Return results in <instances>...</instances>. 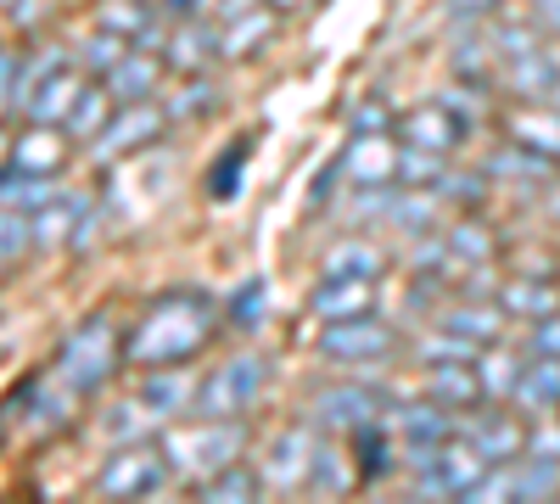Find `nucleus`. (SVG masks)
Returning <instances> with one entry per match:
<instances>
[{"label":"nucleus","instance_id":"f257e3e1","mask_svg":"<svg viewBox=\"0 0 560 504\" xmlns=\"http://www.w3.org/2000/svg\"><path fill=\"white\" fill-rule=\"evenodd\" d=\"M208 331H213V303L202 292H185V297L174 292L129 331L124 359L129 364H179L208 342Z\"/></svg>","mask_w":560,"mask_h":504},{"label":"nucleus","instance_id":"f03ea898","mask_svg":"<svg viewBox=\"0 0 560 504\" xmlns=\"http://www.w3.org/2000/svg\"><path fill=\"white\" fill-rule=\"evenodd\" d=\"M242 448H247L242 415H230V421H202L197 432H174V437L163 443L168 466H174V471H197V477H213V471H224V466H236Z\"/></svg>","mask_w":560,"mask_h":504},{"label":"nucleus","instance_id":"7ed1b4c3","mask_svg":"<svg viewBox=\"0 0 560 504\" xmlns=\"http://www.w3.org/2000/svg\"><path fill=\"white\" fill-rule=\"evenodd\" d=\"M113 348H118L113 319L96 314L90 326H79V331L62 342V353H57V382L73 387V392H102V382L113 376V359H118Z\"/></svg>","mask_w":560,"mask_h":504},{"label":"nucleus","instance_id":"20e7f679","mask_svg":"<svg viewBox=\"0 0 560 504\" xmlns=\"http://www.w3.org/2000/svg\"><path fill=\"white\" fill-rule=\"evenodd\" d=\"M258 387H264V359H230L224 371H213L197 387L191 409L202 421H230V415H242V409H253Z\"/></svg>","mask_w":560,"mask_h":504},{"label":"nucleus","instance_id":"39448f33","mask_svg":"<svg viewBox=\"0 0 560 504\" xmlns=\"http://www.w3.org/2000/svg\"><path fill=\"white\" fill-rule=\"evenodd\" d=\"M482 471H488V460L471 448V443H443L438 454H432V466L427 471H415V493L420 499H465L477 482H482Z\"/></svg>","mask_w":560,"mask_h":504},{"label":"nucleus","instance_id":"423d86ee","mask_svg":"<svg viewBox=\"0 0 560 504\" xmlns=\"http://www.w3.org/2000/svg\"><path fill=\"white\" fill-rule=\"evenodd\" d=\"M163 482H168V460L158 448H140V443H124L107 460V471H102V493L107 499H147Z\"/></svg>","mask_w":560,"mask_h":504},{"label":"nucleus","instance_id":"0eeeda50","mask_svg":"<svg viewBox=\"0 0 560 504\" xmlns=\"http://www.w3.org/2000/svg\"><path fill=\"white\" fill-rule=\"evenodd\" d=\"M319 353L348 359V364H370V359H387V353H393V331L376 326V319H364V314L331 319V326H325V337H319Z\"/></svg>","mask_w":560,"mask_h":504},{"label":"nucleus","instance_id":"6e6552de","mask_svg":"<svg viewBox=\"0 0 560 504\" xmlns=\"http://www.w3.org/2000/svg\"><path fill=\"white\" fill-rule=\"evenodd\" d=\"M504 90L522 96L527 107H544V102H560V57L555 51H527L516 62H504Z\"/></svg>","mask_w":560,"mask_h":504},{"label":"nucleus","instance_id":"1a4fd4ad","mask_svg":"<svg viewBox=\"0 0 560 504\" xmlns=\"http://www.w3.org/2000/svg\"><path fill=\"white\" fill-rule=\"evenodd\" d=\"M314 432L308 426H287L275 443H269V460H264V482L269 488H303L308 471H314Z\"/></svg>","mask_w":560,"mask_h":504},{"label":"nucleus","instance_id":"9d476101","mask_svg":"<svg viewBox=\"0 0 560 504\" xmlns=\"http://www.w3.org/2000/svg\"><path fill=\"white\" fill-rule=\"evenodd\" d=\"M158 129H163V107H152V102H129V107L96 134V157H118V152L152 146V141H158Z\"/></svg>","mask_w":560,"mask_h":504},{"label":"nucleus","instance_id":"9b49d317","mask_svg":"<svg viewBox=\"0 0 560 504\" xmlns=\"http://www.w3.org/2000/svg\"><path fill=\"white\" fill-rule=\"evenodd\" d=\"M465 443H471L488 466H510V454H522V421L510 409H493V415H465Z\"/></svg>","mask_w":560,"mask_h":504},{"label":"nucleus","instance_id":"f8f14e48","mask_svg":"<svg viewBox=\"0 0 560 504\" xmlns=\"http://www.w3.org/2000/svg\"><path fill=\"white\" fill-rule=\"evenodd\" d=\"M314 421L319 426H337V432H359V426H370V421H376V392H370V387H319L314 392Z\"/></svg>","mask_w":560,"mask_h":504},{"label":"nucleus","instance_id":"ddd939ff","mask_svg":"<svg viewBox=\"0 0 560 504\" xmlns=\"http://www.w3.org/2000/svg\"><path fill=\"white\" fill-rule=\"evenodd\" d=\"M398 134H404V146L454 152V146H459V134H465V118H459L448 102H432V107H415V113H404Z\"/></svg>","mask_w":560,"mask_h":504},{"label":"nucleus","instance_id":"4468645a","mask_svg":"<svg viewBox=\"0 0 560 504\" xmlns=\"http://www.w3.org/2000/svg\"><path fill=\"white\" fill-rule=\"evenodd\" d=\"M342 168L353 174V186H387V179H398V146L387 141V134L364 129L359 141L348 146Z\"/></svg>","mask_w":560,"mask_h":504},{"label":"nucleus","instance_id":"2eb2a0df","mask_svg":"<svg viewBox=\"0 0 560 504\" xmlns=\"http://www.w3.org/2000/svg\"><path fill=\"white\" fill-rule=\"evenodd\" d=\"M158 73H163V68H158L147 51H135V45H129V51L107 68V90H113V102H118V107H129V102H152Z\"/></svg>","mask_w":560,"mask_h":504},{"label":"nucleus","instance_id":"dca6fc26","mask_svg":"<svg viewBox=\"0 0 560 504\" xmlns=\"http://www.w3.org/2000/svg\"><path fill=\"white\" fill-rule=\"evenodd\" d=\"M510 398H516L527 415H549V409H560V359L538 353V364H527Z\"/></svg>","mask_w":560,"mask_h":504},{"label":"nucleus","instance_id":"f3484780","mask_svg":"<svg viewBox=\"0 0 560 504\" xmlns=\"http://www.w3.org/2000/svg\"><path fill=\"white\" fill-rule=\"evenodd\" d=\"M370 303V281L364 274H325V286L314 292V314L319 319H353Z\"/></svg>","mask_w":560,"mask_h":504},{"label":"nucleus","instance_id":"a211bd4d","mask_svg":"<svg viewBox=\"0 0 560 504\" xmlns=\"http://www.w3.org/2000/svg\"><path fill=\"white\" fill-rule=\"evenodd\" d=\"M191 398H197V387H191V376H179V364H163V376L140 387V409L147 415H179V409H191Z\"/></svg>","mask_w":560,"mask_h":504},{"label":"nucleus","instance_id":"6ab92c4d","mask_svg":"<svg viewBox=\"0 0 560 504\" xmlns=\"http://www.w3.org/2000/svg\"><path fill=\"white\" fill-rule=\"evenodd\" d=\"M73 102H79V73L62 62V68H57L51 79H45L23 107H28V118H34V124H45V118H68V113H73Z\"/></svg>","mask_w":560,"mask_h":504},{"label":"nucleus","instance_id":"aec40b11","mask_svg":"<svg viewBox=\"0 0 560 504\" xmlns=\"http://www.w3.org/2000/svg\"><path fill=\"white\" fill-rule=\"evenodd\" d=\"M387 219L398 224V231H409V236H427L432 219H438V191L404 186V197H387Z\"/></svg>","mask_w":560,"mask_h":504},{"label":"nucleus","instance_id":"412c9836","mask_svg":"<svg viewBox=\"0 0 560 504\" xmlns=\"http://www.w3.org/2000/svg\"><path fill=\"white\" fill-rule=\"evenodd\" d=\"M62 157H68V146L57 141L51 129H28L23 141L12 146V163H18L23 174H57V168H62Z\"/></svg>","mask_w":560,"mask_h":504},{"label":"nucleus","instance_id":"4be33fe9","mask_svg":"<svg viewBox=\"0 0 560 504\" xmlns=\"http://www.w3.org/2000/svg\"><path fill=\"white\" fill-rule=\"evenodd\" d=\"M432 398L448 409H471L482 398V376L465 371V364H432Z\"/></svg>","mask_w":560,"mask_h":504},{"label":"nucleus","instance_id":"5701e85b","mask_svg":"<svg viewBox=\"0 0 560 504\" xmlns=\"http://www.w3.org/2000/svg\"><path fill=\"white\" fill-rule=\"evenodd\" d=\"M398 432L404 443H448L454 421L443 403H415V409H398Z\"/></svg>","mask_w":560,"mask_h":504},{"label":"nucleus","instance_id":"b1692460","mask_svg":"<svg viewBox=\"0 0 560 504\" xmlns=\"http://www.w3.org/2000/svg\"><path fill=\"white\" fill-rule=\"evenodd\" d=\"M438 326H448V331H459L465 342H499V331H504V319H499V308H477V303H465V308H443V319Z\"/></svg>","mask_w":560,"mask_h":504},{"label":"nucleus","instance_id":"393cba45","mask_svg":"<svg viewBox=\"0 0 560 504\" xmlns=\"http://www.w3.org/2000/svg\"><path fill=\"white\" fill-rule=\"evenodd\" d=\"M504 308L522 314V319H549V314L560 308V292L544 286L538 274H527V281H510V286H504Z\"/></svg>","mask_w":560,"mask_h":504},{"label":"nucleus","instance_id":"a878e982","mask_svg":"<svg viewBox=\"0 0 560 504\" xmlns=\"http://www.w3.org/2000/svg\"><path fill=\"white\" fill-rule=\"evenodd\" d=\"M516 141L533 146V152H544V157H560V107L544 102L538 113H522L516 118Z\"/></svg>","mask_w":560,"mask_h":504},{"label":"nucleus","instance_id":"bb28decb","mask_svg":"<svg viewBox=\"0 0 560 504\" xmlns=\"http://www.w3.org/2000/svg\"><path fill=\"white\" fill-rule=\"evenodd\" d=\"M258 493H264V471H242V466H224L202 482V499H213V504H247Z\"/></svg>","mask_w":560,"mask_h":504},{"label":"nucleus","instance_id":"cd10ccee","mask_svg":"<svg viewBox=\"0 0 560 504\" xmlns=\"http://www.w3.org/2000/svg\"><path fill=\"white\" fill-rule=\"evenodd\" d=\"M549 168H555V157H544V152H533V146H522V141H510L499 157H488V174H504V179H549Z\"/></svg>","mask_w":560,"mask_h":504},{"label":"nucleus","instance_id":"c85d7f7f","mask_svg":"<svg viewBox=\"0 0 560 504\" xmlns=\"http://www.w3.org/2000/svg\"><path fill=\"white\" fill-rule=\"evenodd\" d=\"M84 202L79 197H51L45 208H34V242H45V247H57V242H68V231H73V213H79Z\"/></svg>","mask_w":560,"mask_h":504},{"label":"nucleus","instance_id":"c756f323","mask_svg":"<svg viewBox=\"0 0 560 504\" xmlns=\"http://www.w3.org/2000/svg\"><path fill=\"white\" fill-rule=\"evenodd\" d=\"M57 197V179L51 174H7V179H0V202H7V208H45V202H51Z\"/></svg>","mask_w":560,"mask_h":504},{"label":"nucleus","instance_id":"7c9ffc66","mask_svg":"<svg viewBox=\"0 0 560 504\" xmlns=\"http://www.w3.org/2000/svg\"><path fill=\"white\" fill-rule=\"evenodd\" d=\"M102 28L124 34L129 45H152V39H158V28H152V12H147V7H129V0H107Z\"/></svg>","mask_w":560,"mask_h":504},{"label":"nucleus","instance_id":"2f4dec72","mask_svg":"<svg viewBox=\"0 0 560 504\" xmlns=\"http://www.w3.org/2000/svg\"><path fill=\"white\" fill-rule=\"evenodd\" d=\"M353 460H359V477H364V482H376V477L393 471V460H387V432H382L376 421L353 432Z\"/></svg>","mask_w":560,"mask_h":504},{"label":"nucleus","instance_id":"473e14b6","mask_svg":"<svg viewBox=\"0 0 560 504\" xmlns=\"http://www.w3.org/2000/svg\"><path fill=\"white\" fill-rule=\"evenodd\" d=\"M560 493V460L533 454L527 466H516V499H555Z\"/></svg>","mask_w":560,"mask_h":504},{"label":"nucleus","instance_id":"72a5a7b5","mask_svg":"<svg viewBox=\"0 0 560 504\" xmlns=\"http://www.w3.org/2000/svg\"><path fill=\"white\" fill-rule=\"evenodd\" d=\"M382 269V253L376 247H364V242H342V247H331L325 253V274H376Z\"/></svg>","mask_w":560,"mask_h":504},{"label":"nucleus","instance_id":"f704fd0d","mask_svg":"<svg viewBox=\"0 0 560 504\" xmlns=\"http://www.w3.org/2000/svg\"><path fill=\"white\" fill-rule=\"evenodd\" d=\"M113 90H79V102H73V113H68V129L73 134H102L107 129V102Z\"/></svg>","mask_w":560,"mask_h":504},{"label":"nucleus","instance_id":"c9c22d12","mask_svg":"<svg viewBox=\"0 0 560 504\" xmlns=\"http://www.w3.org/2000/svg\"><path fill=\"white\" fill-rule=\"evenodd\" d=\"M269 34V12H253V17H242L236 28H224L219 34V57H247L253 45Z\"/></svg>","mask_w":560,"mask_h":504},{"label":"nucleus","instance_id":"e433bc0d","mask_svg":"<svg viewBox=\"0 0 560 504\" xmlns=\"http://www.w3.org/2000/svg\"><path fill=\"white\" fill-rule=\"evenodd\" d=\"M28 242H34V219H23V208H0V263H12Z\"/></svg>","mask_w":560,"mask_h":504},{"label":"nucleus","instance_id":"4c0bfd02","mask_svg":"<svg viewBox=\"0 0 560 504\" xmlns=\"http://www.w3.org/2000/svg\"><path fill=\"white\" fill-rule=\"evenodd\" d=\"M208 45L219 51V34H208V28H179V34H174V45H168V62L197 68V62H208Z\"/></svg>","mask_w":560,"mask_h":504},{"label":"nucleus","instance_id":"58836bf2","mask_svg":"<svg viewBox=\"0 0 560 504\" xmlns=\"http://www.w3.org/2000/svg\"><path fill=\"white\" fill-rule=\"evenodd\" d=\"M242 168H247V141L230 152V163H219L213 168V179H208V197L213 202H236L242 197Z\"/></svg>","mask_w":560,"mask_h":504},{"label":"nucleus","instance_id":"ea45409f","mask_svg":"<svg viewBox=\"0 0 560 504\" xmlns=\"http://www.w3.org/2000/svg\"><path fill=\"white\" fill-rule=\"evenodd\" d=\"M522 371H527V364L522 359H510V353H488L482 359V392H516V382H522Z\"/></svg>","mask_w":560,"mask_h":504},{"label":"nucleus","instance_id":"a19ab883","mask_svg":"<svg viewBox=\"0 0 560 504\" xmlns=\"http://www.w3.org/2000/svg\"><path fill=\"white\" fill-rule=\"evenodd\" d=\"M448 253L454 258H493V236L482 231V224H459V231H448Z\"/></svg>","mask_w":560,"mask_h":504},{"label":"nucleus","instance_id":"79ce46f5","mask_svg":"<svg viewBox=\"0 0 560 504\" xmlns=\"http://www.w3.org/2000/svg\"><path fill=\"white\" fill-rule=\"evenodd\" d=\"M420 353H427L432 364H459V359H471V353H477V342H465L459 331L443 326L438 337H427V348H420Z\"/></svg>","mask_w":560,"mask_h":504},{"label":"nucleus","instance_id":"37998d69","mask_svg":"<svg viewBox=\"0 0 560 504\" xmlns=\"http://www.w3.org/2000/svg\"><path fill=\"white\" fill-rule=\"evenodd\" d=\"M308 482H314V493H337V488H342V471H337V454H331V448H314Z\"/></svg>","mask_w":560,"mask_h":504},{"label":"nucleus","instance_id":"c03bdc74","mask_svg":"<svg viewBox=\"0 0 560 504\" xmlns=\"http://www.w3.org/2000/svg\"><path fill=\"white\" fill-rule=\"evenodd\" d=\"M18 90H23V62L12 51H0V113L18 102Z\"/></svg>","mask_w":560,"mask_h":504},{"label":"nucleus","instance_id":"a18cd8bd","mask_svg":"<svg viewBox=\"0 0 560 504\" xmlns=\"http://www.w3.org/2000/svg\"><path fill=\"white\" fill-rule=\"evenodd\" d=\"M533 348L549 353V359H560V308L549 319H533Z\"/></svg>","mask_w":560,"mask_h":504},{"label":"nucleus","instance_id":"49530a36","mask_svg":"<svg viewBox=\"0 0 560 504\" xmlns=\"http://www.w3.org/2000/svg\"><path fill=\"white\" fill-rule=\"evenodd\" d=\"M527 448H533V454H544V460H560V426L538 415V426H533V437H527Z\"/></svg>","mask_w":560,"mask_h":504},{"label":"nucleus","instance_id":"de8ad7c7","mask_svg":"<svg viewBox=\"0 0 560 504\" xmlns=\"http://www.w3.org/2000/svg\"><path fill=\"white\" fill-rule=\"evenodd\" d=\"M258 303H264V286H247V292L236 297V308H230V319H236L242 331H253V326H258Z\"/></svg>","mask_w":560,"mask_h":504},{"label":"nucleus","instance_id":"09e8293b","mask_svg":"<svg viewBox=\"0 0 560 504\" xmlns=\"http://www.w3.org/2000/svg\"><path fill=\"white\" fill-rule=\"evenodd\" d=\"M533 23L549 28V34H560V0H533Z\"/></svg>","mask_w":560,"mask_h":504},{"label":"nucleus","instance_id":"8fccbe9b","mask_svg":"<svg viewBox=\"0 0 560 504\" xmlns=\"http://www.w3.org/2000/svg\"><path fill=\"white\" fill-rule=\"evenodd\" d=\"M213 102V90L208 84H191V90H185V107H174V113H202Z\"/></svg>","mask_w":560,"mask_h":504},{"label":"nucleus","instance_id":"3c124183","mask_svg":"<svg viewBox=\"0 0 560 504\" xmlns=\"http://www.w3.org/2000/svg\"><path fill=\"white\" fill-rule=\"evenodd\" d=\"M459 17H482V12H499V0H448Z\"/></svg>","mask_w":560,"mask_h":504},{"label":"nucleus","instance_id":"603ef678","mask_svg":"<svg viewBox=\"0 0 560 504\" xmlns=\"http://www.w3.org/2000/svg\"><path fill=\"white\" fill-rule=\"evenodd\" d=\"M0 7H7V12H23V7H28V0H0Z\"/></svg>","mask_w":560,"mask_h":504},{"label":"nucleus","instance_id":"864d4df0","mask_svg":"<svg viewBox=\"0 0 560 504\" xmlns=\"http://www.w3.org/2000/svg\"><path fill=\"white\" fill-rule=\"evenodd\" d=\"M269 7H303V0H269Z\"/></svg>","mask_w":560,"mask_h":504},{"label":"nucleus","instance_id":"5fc2aeb1","mask_svg":"<svg viewBox=\"0 0 560 504\" xmlns=\"http://www.w3.org/2000/svg\"><path fill=\"white\" fill-rule=\"evenodd\" d=\"M7 152H12V146H7V134H0V163H7Z\"/></svg>","mask_w":560,"mask_h":504},{"label":"nucleus","instance_id":"6e6d98bb","mask_svg":"<svg viewBox=\"0 0 560 504\" xmlns=\"http://www.w3.org/2000/svg\"><path fill=\"white\" fill-rule=\"evenodd\" d=\"M0 269H7V263H0Z\"/></svg>","mask_w":560,"mask_h":504}]
</instances>
